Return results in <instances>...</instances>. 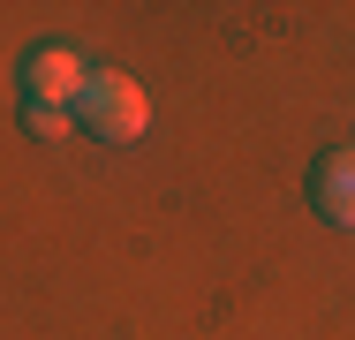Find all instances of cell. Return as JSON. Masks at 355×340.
<instances>
[{
	"mask_svg": "<svg viewBox=\"0 0 355 340\" xmlns=\"http://www.w3.org/2000/svg\"><path fill=\"white\" fill-rule=\"evenodd\" d=\"M310 204H318V219L355 227V144H333V151L310 167Z\"/></svg>",
	"mask_w": 355,
	"mask_h": 340,
	"instance_id": "cell-3",
	"label": "cell"
},
{
	"mask_svg": "<svg viewBox=\"0 0 355 340\" xmlns=\"http://www.w3.org/2000/svg\"><path fill=\"white\" fill-rule=\"evenodd\" d=\"M76 121L91 136H106V144H137V136L151 129V99H144L137 76L91 68V83H83V99H76Z\"/></svg>",
	"mask_w": 355,
	"mask_h": 340,
	"instance_id": "cell-1",
	"label": "cell"
},
{
	"mask_svg": "<svg viewBox=\"0 0 355 340\" xmlns=\"http://www.w3.org/2000/svg\"><path fill=\"white\" fill-rule=\"evenodd\" d=\"M23 83H31V99H38V106H69V114H76V99H83L91 68H83L76 46H31V53H23Z\"/></svg>",
	"mask_w": 355,
	"mask_h": 340,
	"instance_id": "cell-2",
	"label": "cell"
},
{
	"mask_svg": "<svg viewBox=\"0 0 355 340\" xmlns=\"http://www.w3.org/2000/svg\"><path fill=\"white\" fill-rule=\"evenodd\" d=\"M69 106H38V99H23V129L38 136V144H53V136H69Z\"/></svg>",
	"mask_w": 355,
	"mask_h": 340,
	"instance_id": "cell-4",
	"label": "cell"
}]
</instances>
